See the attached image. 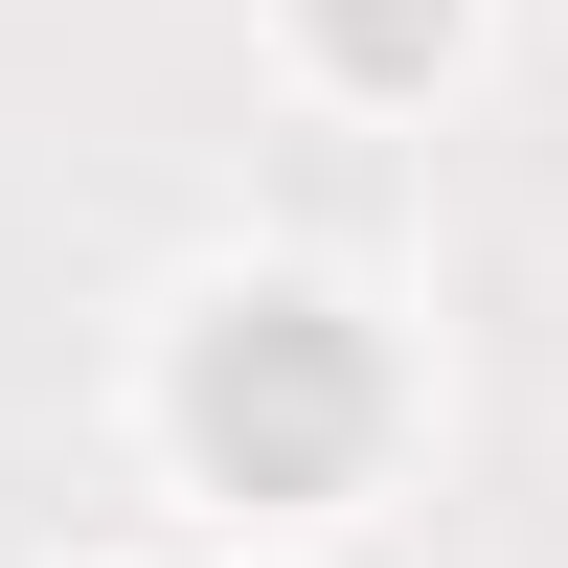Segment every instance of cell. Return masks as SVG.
<instances>
[{
	"instance_id": "obj_1",
	"label": "cell",
	"mask_w": 568,
	"mask_h": 568,
	"mask_svg": "<svg viewBox=\"0 0 568 568\" xmlns=\"http://www.w3.org/2000/svg\"><path fill=\"white\" fill-rule=\"evenodd\" d=\"M182 433H205V478H251V500L342 478V455H364V342L296 318V296H251L205 364H182Z\"/></svg>"
},
{
	"instance_id": "obj_2",
	"label": "cell",
	"mask_w": 568,
	"mask_h": 568,
	"mask_svg": "<svg viewBox=\"0 0 568 568\" xmlns=\"http://www.w3.org/2000/svg\"><path fill=\"white\" fill-rule=\"evenodd\" d=\"M318 45H342V69H433L455 0H318Z\"/></svg>"
}]
</instances>
